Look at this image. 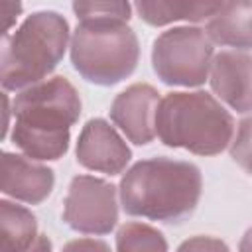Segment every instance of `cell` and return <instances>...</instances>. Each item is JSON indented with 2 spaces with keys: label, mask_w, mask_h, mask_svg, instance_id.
<instances>
[{
  "label": "cell",
  "mask_w": 252,
  "mask_h": 252,
  "mask_svg": "<svg viewBox=\"0 0 252 252\" xmlns=\"http://www.w3.org/2000/svg\"><path fill=\"white\" fill-rule=\"evenodd\" d=\"M209 83L213 93L238 114L252 112V55L226 49L213 57Z\"/></svg>",
  "instance_id": "cell-10"
},
{
  "label": "cell",
  "mask_w": 252,
  "mask_h": 252,
  "mask_svg": "<svg viewBox=\"0 0 252 252\" xmlns=\"http://www.w3.org/2000/svg\"><path fill=\"white\" fill-rule=\"evenodd\" d=\"M69 57L85 81L112 87L136 71L140 41L124 20H85L77 24L71 35Z\"/></svg>",
  "instance_id": "cell-5"
},
{
  "label": "cell",
  "mask_w": 252,
  "mask_h": 252,
  "mask_svg": "<svg viewBox=\"0 0 252 252\" xmlns=\"http://www.w3.org/2000/svg\"><path fill=\"white\" fill-rule=\"evenodd\" d=\"M118 187L94 175H75L63 199L65 224L81 234L102 236L118 222Z\"/></svg>",
  "instance_id": "cell-7"
},
{
  "label": "cell",
  "mask_w": 252,
  "mask_h": 252,
  "mask_svg": "<svg viewBox=\"0 0 252 252\" xmlns=\"http://www.w3.org/2000/svg\"><path fill=\"white\" fill-rule=\"evenodd\" d=\"M167 240L152 224L130 220L116 232V252H167Z\"/></svg>",
  "instance_id": "cell-15"
},
{
  "label": "cell",
  "mask_w": 252,
  "mask_h": 252,
  "mask_svg": "<svg viewBox=\"0 0 252 252\" xmlns=\"http://www.w3.org/2000/svg\"><path fill=\"white\" fill-rule=\"evenodd\" d=\"M220 2H165V0H158V2H136L134 10L138 12V16L154 26V28H161L173 22H207L219 8Z\"/></svg>",
  "instance_id": "cell-14"
},
{
  "label": "cell",
  "mask_w": 252,
  "mask_h": 252,
  "mask_svg": "<svg viewBox=\"0 0 252 252\" xmlns=\"http://www.w3.org/2000/svg\"><path fill=\"white\" fill-rule=\"evenodd\" d=\"M159 93L148 83H134L118 93L110 104V120L136 146H146L156 138V114Z\"/></svg>",
  "instance_id": "cell-9"
},
{
  "label": "cell",
  "mask_w": 252,
  "mask_h": 252,
  "mask_svg": "<svg viewBox=\"0 0 252 252\" xmlns=\"http://www.w3.org/2000/svg\"><path fill=\"white\" fill-rule=\"evenodd\" d=\"M205 32L217 45L252 49V2H220L205 22Z\"/></svg>",
  "instance_id": "cell-12"
},
{
  "label": "cell",
  "mask_w": 252,
  "mask_h": 252,
  "mask_svg": "<svg viewBox=\"0 0 252 252\" xmlns=\"http://www.w3.org/2000/svg\"><path fill=\"white\" fill-rule=\"evenodd\" d=\"M215 57L213 41L197 26H177L161 32L152 43V67L169 87H201L209 81Z\"/></svg>",
  "instance_id": "cell-6"
},
{
  "label": "cell",
  "mask_w": 252,
  "mask_h": 252,
  "mask_svg": "<svg viewBox=\"0 0 252 252\" xmlns=\"http://www.w3.org/2000/svg\"><path fill=\"white\" fill-rule=\"evenodd\" d=\"M71 39L69 22L55 10L30 14L2 39L0 83L4 91H24L47 79L61 63Z\"/></svg>",
  "instance_id": "cell-4"
},
{
  "label": "cell",
  "mask_w": 252,
  "mask_h": 252,
  "mask_svg": "<svg viewBox=\"0 0 252 252\" xmlns=\"http://www.w3.org/2000/svg\"><path fill=\"white\" fill-rule=\"evenodd\" d=\"M55 185L51 167L12 152H2V193L26 205L43 203Z\"/></svg>",
  "instance_id": "cell-11"
},
{
  "label": "cell",
  "mask_w": 252,
  "mask_h": 252,
  "mask_svg": "<svg viewBox=\"0 0 252 252\" xmlns=\"http://www.w3.org/2000/svg\"><path fill=\"white\" fill-rule=\"evenodd\" d=\"M35 215L8 199L0 201V252H28L37 240Z\"/></svg>",
  "instance_id": "cell-13"
},
{
  "label": "cell",
  "mask_w": 252,
  "mask_h": 252,
  "mask_svg": "<svg viewBox=\"0 0 252 252\" xmlns=\"http://www.w3.org/2000/svg\"><path fill=\"white\" fill-rule=\"evenodd\" d=\"M156 136L167 148L219 156L232 142L234 118L207 91H173L159 100Z\"/></svg>",
  "instance_id": "cell-3"
},
{
  "label": "cell",
  "mask_w": 252,
  "mask_h": 252,
  "mask_svg": "<svg viewBox=\"0 0 252 252\" xmlns=\"http://www.w3.org/2000/svg\"><path fill=\"white\" fill-rule=\"evenodd\" d=\"M175 252H230L224 240L209 234H197L183 240Z\"/></svg>",
  "instance_id": "cell-18"
},
{
  "label": "cell",
  "mask_w": 252,
  "mask_h": 252,
  "mask_svg": "<svg viewBox=\"0 0 252 252\" xmlns=\"http://www.w3.org/2000/svg\"><path fill=\"white\" fill-rule=\"evenodd\" d=\"M28 252H51V240L47 234H39L37 240L33 242V246Z\"/></svg>",
  "instance_id": "cell-21"
},
{
  "label": "cell",
  "mask_w": 252,
  "mask_h": 252,
  "mask_svg": "<svg viewBox=\"0 0 252 252\" xmlns=\"http://www.w3.org/2000/svg\"><path fill=\"white\" fill-rule=\"evenodd\" d=\"M238 252H252V226L242 234L238 242Z\"/></svg>",
  "instance_id": "cell-22"
},
{
  "label": "cell",
  "mask_w": 252,
  "mask_h": 252,
  "mask_svg": "<svg viewBox=\"0 0 252 252\" xmlns=\"http://www.w3.org/2000/svg\"><path fill=\"white\" fill-rule=\"evenodd\" d=\"M81 106L79 91L63 75L20 91L12 102V144L35 161L63 158L69 150L71 126L81 116Z\"/></svg>",
  "instance_id": "cell-1"
},
{
  "label": "cell",
  "mask_w": 252,
  "mask_h": 252,
  "mask_svg": "<svg viewBox=\"0 0 252 252\" xmlns=\"http://www.w3.org/2000/svg\"><path fill=\"white\" fill-rule=\"evenodd\" d=\"M132 8L134 6L128 2H73V12L79 18V22L106 20V18H116V20L128 22Z\"/></svg>",
  "instance_id": "cell-16"
},
{
  "label": "cell",
  "mask_w": 252,
  "mask_h": 252,
  "mask_svg": "<svg viewBox=\"0 0 252 252\" xmlns=\"http://www.w3.org/2000/svg\"><path fill=\"white\" fill-rule=\"evenodd\" d=\"M61 252H112L110 246L100 238H75L69 240Z\"/></svg>",
  "instance_id": "cell-19"
},
{
  "label": "cell",
  "mask_w": 252,
  "mask_h": 252,
  "mask_svg": "<svg viewBox=\"0 0 252 252\" xmlns=\"http://www.w3.org/2000/svg\"><path fill=\"white\" fill-rule=\"evenodd\" d=\"M2 8H4V12H6V16H8V26H6V30H4V35H8V30L12 28L14 16L18 18V14L22 12V4H10V2H6V4H2Z\"/></svg>",
  "instance_id": "cell-20"
},
{
  "label": "cell",
  "mask_w": 252,
  "mask_h": 252,
  "mask_svg": "<svg viewBox=\"0 0 252 252\" xmlns=\"http://www.w3.org/2000/svg\"><path fill=\"white\" fill-rule=\"evenodd\" d=\"M75 156L85 169L118 175L130 163L132 150L110 122L104 118H91L79 132Z\"/></svg>",
  "instance_id": "cell-8"
},
{
  "label": "cell",
  "mask_w": 252,
  "mask_h": 252,
  "mask_svg": "<svg viewBox=\"0 0 252 252\" xmlns=\"http://www.w3.org/2000/svg\"><path fill=\"white\" fill-rule=\"evenodd\" d=\"M118 193L126 215L179 224L199 205L203 175L191 161L165 156L140 159L122 175Z\"/></svg>",
  "instance_id": "cell-2"
},
{
  "label": "cell",
  "mask_w": 252,
  "mask_h": 252,
  "mask_svg": "<svg viewBox=\"0 0 252 252\" xmlns=\"http://www.w3.org/2000/svg\"><path fill=\"white\" fill-rule=\"evenodd\" d=\"M228 152L234 163L252 175V114L236 124V134L232 136Z\"/></svg>",
  "instance_id": "cell-17"
}]
</instances>
